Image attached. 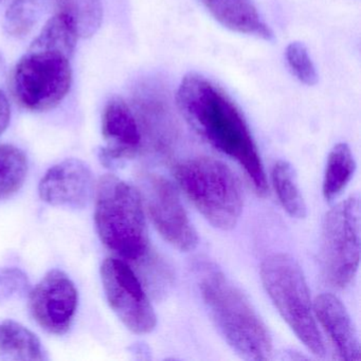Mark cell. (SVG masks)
I'll return each instance as SVG.
<instances>
[{
	"instance_id": "603a6c76",
	"label": "cell",
	"mask_w": 361,
	"mask_h": 361,
	"mask_svg": "<svg viewBox=\"0 0 361 361\" xmlns=\"http://www.w3.org/2000/svg\"><path fill=\"white\" fill-rule=\"evenodd\" d=\"M286 60L289 68L300 82L308 86L316 85L318 73L303 44L291 43L286 49Z\"/></svg>"
},
{
	"instance_id": "cb8c5ba5",
	"label": "cell",
	"mask_w": 361,
	"mask_h": 361,
	"mask_svg": "<svg viewBox=\"0 0 361 361\" xmlns=\"http://www.w3.org/2000/svg\"><path fill=\"white\" fill-rule=\"evenodd\" d=\"M25 285L26 279L18 270L5 269L0 271V297L20 291Z\"/></svg>"
},
{
	"instance_id": "7c38bea8",
	"label": "cell",
	"mask_w": 361,
	"mask_h": 361,
	"mask_svg": "<svg viewBox=\"0 0 361 361\" xmlns=\"http://www.w3.org/2000/svg\"><path fill=\"white\" fill-rule=\"evenodd\" d=\"M94 190V177L87 164L79 159H67L47 171L39 193L42 200L56 207L83 208Z\"/></svg>"
},
{
	"instance_id": "8992f818",
	"label": "cell",
	"mask_w": 361,
	"mask_h": 361,
	"mask_svg": "<svg viewBox=\"0 0 361 361\" xmlns=\"http://www.w3.org/2000/svg\"><path fill=\"white\" fill-rule=\"evenodd\" d=\"M71 81L69 56L54 50L30 48L14 69L12 86L16 101L24 109L47 111L64 100Z\"/></svg>"
},
{
	"instance_id": "d6986e66",
	"label": "cell",
	"mask_w": 361,
	"mask_h": 361,
	"mask_svg": "<svg viewBox=\"0 0 361 361\" xmlns=\"http://www.w3.org/2000/svg\"><path fill=\"white\" fill-rule=\"evenodd\" d=\"M78 39L79 35L73 20L66 14L59 12L56 16L48 20L30 48L54 50L71 59Z\"/></svg>"
},
{
	"instance_id": "e0dca14e",
	"label": "cell",
	"mask_w": 361,
	"mask_h": 361,
	"mask_svg": "<svg viewBox=\"0 0 361 361\" xmlns=\"http://www.w3.org/2000/svg\"><path fill=\"white\" fill-rule=\"evenodd\" d=\"M0 352L23 360H44L41 341L35 333L16 321L0 323Z\"/></svg>"
},
{
	"instance_id": "484cf974",
	"label": "cell",
	"mask_w": 361,
	"mask_h": 361,
	"mask_svg": "<svg viewBox=\"0 0 361 361\" xmlns=\"http://www.w3.org/2000/svg\"><path fill=\"white\" fill-rule=\"evenodd\" d=\"M6 71V62L5 59L0 54V75H3Z\"/></svg>"
},
{
	"instance_id": "44dd1931",
	"label": "cell",
	"mask_w": 361,
	"mask_h": 361,
	"mask_svg": "<svg viewBox=\"0 0 361 361\" xmlns=\"http://www.w3.org/2000/svg\"><path fill=\"white\" fill-rule=\"evenodd\" d=\"M61 13L71 18L79 37L87 39L96 35L103 18L101 0H56Z\"/></svg>"
},
{
	"instance_id": "3957f363",
	"label": "cell",
	"mask_w": 361,
	"mask_h": 361,
	"mask_svg": "<svg viewBox=\"0 0 361 361\" xmlns=\"http://www.w3.org/2000/svg\"><path fill=\"white\" fill-rule=\"evenodd\" d=\"M97 231L103 244L128 261H140L149 251V232L142 198L126 181L105 175L97 189Z\"/></svg>"
},
{
	"instance_id": "52a82bcc",
	"label": "cell",
	"mask_w": 361,
	"mask_h": 361,
	"mask_svg": "<svg viewBox=\"0 0 361 361\" xmlns=\"http://www.w3.org/2000/svg\"><path fill=\"white\" fill-rule=\"evenodd\" d=\"M360 197L350 196L325 215L321 259L327 282L343 289L352 283L360 262Z\"/></svg>"
},
{
	"instance_id": "9c48e42d",
	"label": "cell",
	"mask_w": 361,
	"mask_h": 361,
	"mask_svg": "<svg viewBox=\"0 0 361 361\" xmlns=\"http://www.w3.org/2000/svg\"><path fill=\"white\" fill-rule=\"evenodd\" d=\"M145 194L149 217L160 235L179 251L194 250L200 242L198 233L174 185L161 175L149 174Z\"/></svg>"
},
{
	"instance_id": "5b68a950",
	"label": "cell",
	"mask_w": 361,
	"mask_h": 361,
	"mask_svg": "<svg viewBox=\"0 0 361 361\" xmlns=\"http://www.w3.org/2000/svg\"><path fill=\"white\" fill-rule=\"evenodd\" d=\"M266 293L298 339L317 357L326 354L324 340L314 320L310 291L297 259L287 253H274L261 265Z\"/></svg>"
},
{
	"instance_id": "4fadbf2b",
	"label": "cell",
	"mask_w": 361,
	"mask_h": 361,
	"mask_svg": "<svg viewBox=\"0 0 361 361\" xmlns=\"http://www.w3.org/2000/svg\"><path fill=\"white\" fill-rule=\"evenodd\" d=\"M136 118L141 135L155 151L169 153L177 138V126L164 87L157 82L141 86L136 94Z\"/></svg>"
},
{
	"instance_id": "5bb4252c",
	"label": "cell",
	"mask_w": 361,
	"mask_h": 361,
	"mask_svg": "<svg viewBox=\"0 0 361 361\" xmlns=\"http://www.w3.org/2000/svg\"><path fill=\"white\" fill-rule=\"evenodd\" d=\"M312 308L339 359L360 360L358 334L343 303L333 293H325L316 298Z\"/></svg>"
},
{
	"instance_id": "30bf717a",
	"label": "cell",
	"mask_w": 361,
	"mask_h": 361,
	"mask_svg": "<svg viewBox=\"0 0 361 361\" xmlns=\"http://www.w3.org/2000/svg\"><path fill=\"white\" fill-rule=\"evenodd\" d=\"M78 290L65 272H48L30 293V310L37 322L49 333L64 335L77 312Z\"/></svg>"
},
{
	"instance_id": "9a60e30c",
	"label": "cell",
	"mask_w": 361,
	"mask_h": 361,
	"mask_svg": "<svg viewBox=\"0 0 361 361\" xmlns=\"http://www.w3.org/2000/svg\"><path fill=\"white\" fill-rule=\"evenodd\" d=\"M209 13L230 30L259 39H272L269 27L263 22L252 0H200Z\"/></svg>"
},
{
	"instance_id": "d4e9b609",
	"label": "cell",
	"mask_w": 361,
	"mask_h": 361,
	"mask_svg": "<svg viewBox=\"0 0 361 361\" xmlns=\"http://www.w3.org/2000/svg\"><path fill=\"white\" fill-rule=\"evenodd\" d=\"M11 118L9 101L3 90H0V135L7 130Z\"/></svg>"
},
{
	"instance_id": "ffe728a7",
	"label": "cell",
	"mask_w": 361,
	"mask_h": 361,
	"mask_svg": "<svg viewBox=\"0 0 361 361\" xmlns=\"http://www.w3.org/2000/svg\"><path fill=\"white\" fill-rule=\"evenodd\" d=\"M28 161L24 152L9 145H0V200L10 197L24 185Z\"/></svg>"
},
{
	"instance_id": "277c9868",
	"label": "cell",
	"mask_w": 361,
	"mask_h": 361,
	"mask_svg": "<svg viewBox=\"0 0 361 361\" xmlns=\"http://www.w3.org/2000/svg\"><path fill=\"white\" fill-rule=\"evenodd\" d=\"M174 177L200 214L219 230L229 231L240 221L244 207L242 185L233 171L212 157L178 162Z\"/></svg>"
},
{
	"instance_id": "6da1fadb",
	"label": "cell",
	"mask_w": 361,
	"mask_h": 361,
	"mask_svg": "<svg viewBox=\"0 0 361 361\" xmlns=\"http://www.w3.org/2000/svg\"><path fill=\"white\" fill-rule=\"evenodd\" d=\"M179 109L215 149L235 160L259 197L268 195L263 162L244 116L219 86L200 75L185 77L177 92Z\"/></svg>"
},
{
	"instance_id": "7a4b0ae2",
	"label": "cell",
	"mask_w": 361,
	"mask_h": 361,
	"mask_svg": "<svg viewBox=\"0 0 361 361\" xmlns=\"http://www.w3.org/2000/svg\"><path fill=\"white\" fill-rule=\"evenodd\" d=\"M197 280L211 320L228 345L246 360L271 358L269 329L242 289L212 264L200 266Z\"/></svg>"
},
{
	"instance_id": "2e32d148",
	"label": "cell",
	"mask_w": 361,
	"mask_h": 361,
	"mask_svg": "<svg viewBox=\"0 0 361 361\" xmlns=\"http://www.w3.org/2000/svg\"><path fill=\"white\" fill-rule=\"evenodd\" d=\"M356 170V162L350 147L338 143L329 152L323 178L322 192L325 200H335L345 189Z\"/></svg>"
},
{
	"instance_id": "8fae6325",
	"label": "cell",
	"mask_w": 361,
	"mask_h": 361,
	"mask_svg": "<svg viewBox=\"0 0 361 361\" xmlns=\"http://www.w3.org/2000/svg\"><path fill=\"white\" fill-rule=\"evenodd\" d=\"M102 135L107 145L100 152L106 166L132 159L140 151L142 135L134 111L121 99L109 101L103 111Z\"/></svg>"
},
{
	"instance_id": "ac0fdd59",
	"label": "cell",
	"mask_w": 361,
	"mask_h": 361,
	"mask_svg": "<svg viewBox=\"0 0 361 361\" xmlns=\"http://www.w3.org/2000/svg\"><path fill=\"white\" fill-rule=\"evenodd\" d=\"M271 180L279 200L289 216L297 219H305L307 208L293 166L286 160H278L272 166Z\"/></svg>"
},
{
	"instance_id": "7402d4cb",
	"label": "cell",
	"mask_w": 361,
	"mask_h": 361,
	"mask_svg": "<svg viewBox=\"0 0 361 361\" xmlns=\"http://www.w3.org/2000/svg\"><path fill=\"white\" fill-rule=\"evenodd\" d=\"M45 9V0H16L6 13L8 35L24 39L37 26Z\"/></svg>"
},
{
	"instance_id": "ba28073f",
	"label": "cell",
	"mask_w": 361,
	"mask_h": 361,
	"mask_svg": "<svg viewBox=\"0 0 361 361\" xmlns=\"http://www.w3.org/2000/svg\"><path fill=\"white\" fill-rule=\"evenodd\" d=\"M101 278L109 306L130 331L143 335L155 329V310L140 280L126 262L105 259Z\"/></svg>"
}]
</instances>
